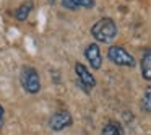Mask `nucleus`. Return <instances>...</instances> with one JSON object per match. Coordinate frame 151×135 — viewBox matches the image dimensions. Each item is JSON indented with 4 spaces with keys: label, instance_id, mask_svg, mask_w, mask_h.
Segmentation results:
<instances>
[{
    "label": "nucleus",
    "instance_id": "obj_1",
    "mask_svg": "<svg viewBox=\"0 0 151 135\" xmlns=\"http://www.w3.org/2000/svg\"><path fill=\"white\" fill-rule=\"evenodd\" d=\"M91 34L99 43H111L117 36V26H115L114 20H111V18H101L91 28Z\"/></svg>",
    "mask_w": 151,
    "mask_h": 135
},
{
    "label": "nucleus",
    "instance_id": "obj_2",
    "mask_svg": "<svg viewBox=\"0 0 151 135\" xmlns=\"http://www.w3.org/2000/svg\"><path fill=\"white\" fill-rule=\"evenodd\" d=\"M21 86L26 93L29 95H36L41 90V80L39 73L33 69V67H23L21 69Z\"/></svg>",
    "mask_w": 151,
    "mask_h": 135
},
{
    "label": "nucleus",
    "instance_id": "obj_3",
    "mask_svg": "<svg viewBox=\"0 0 151 135\" xmlns=\"http://www.w3.org/2000/svg\"><path fill=\"white\" fill-rule=\"evenodd\" d=\"M107 57L111 62H114L115 65H120V67H133L135 65V59L133 56L127 52L124 47L120 46H112L111 49L107 51Z\"/></svg>",
    "mask_w": 151,
    "mask_h": 135
},
{
    "label": "nucleus",
    "instance_id": "obj_4",
    "mask_svg": "<svg viewBox=\"0 0 151 135\" xmlns=\"http://www.w3.org/2000/svg\"><path fill=\"white\" fill-rule=\"evenodd\" d=\"M75 73H76V77H78L80 86H81L86 93H88L91 88H94V86H96L94 77L91 75V72H89V70L83 65V64H80V62L75 64Z\"/></svg>",
    "mask_w": 151,
    "mask_h": 135
},
{
    "label": "nucleus",
    "instance_id": "obj_5",
    "mask_svg": "<svg viewBox=\"0 0 151 135\" xmlns=\"http://www.w3.org/2000/svg\"><path fill=\"white\" fill-rule=\"evenodd\" d=\"M72 124V114H70L68 111H57L55 114L50 117V129L55 132H60L63 130L65 127H68V125Z\"/></svg>",
    "mask_w": 151,
    "mask_h": 135
},
{
    "label": "nucleus",
    "instance_id": "obj_6",
    "mask_svg": "<svg viewBox=\"0 0 151 135\" xmlns=\"http://www.w3.org/2000/svg\"><path fill=\"white\" fill-rule=\"evenodd\" d=\"M85 57H86V60H88L89 65H91L94 70L101 69L102 57H101V51H99L98 44H89V46L85 49Z\"/></svg>",
    "mask_w": 151,
    "mask_h": 135
},
{
    "label": "nucleus",
    "instance_id": "obj_7",
    "mask_svg": "<svg viewBox=\"0 0 151 135\" xmlns=\"http://www.w3.org/2000/svg\"><path fill=\"white\" fill-rule=\"evenodd\" d=\"M31 10H33V2H24V4H21L20 7L13 12V17L17 18L18 21H24L28 18V15L31 13Z\"/></svg>",
    "mask_w": 151,
    "mask_h": 135
},
{
    "label": "nucleus",
    "instance_id": "obj_8",
    "mask_svg": "<svg viewBox=\"0 0 151 135\" xmlns=\"http://www.w3.org/2000/svg\"><path fill=\"white\" fill-rule=\"evenodd\" d=\"M141 75H143V78L146 82L151 80V52L150 51H146L143 59H141Z\"/></svg>",
    "mask_w": 151,
    "mask_h": 135
},
{
    "label": "nucleus",
    "instance_id": "obj_9",
    "mask_svg": "<svg viewBox=\"0 0 151 135\" xmlns=\"http://www.w3.org/2000/svg\"><path fill=\"white\" fill-rule=\"evenodd\" d=\"M102 135H124V132L117 122H107L102 129Z\"/></svg>",
    "mask_w": 151,
    "mask_h": 135
},
{
    "label": "nucleus",
    "instance_id": "obj_10",
    "mask_svg": "<svg viewBox=\"0 0 151 135\" xmlns=\"http://www.w3.org/2000/svg\"><path fill=\"white\" fill-rule=\"evenodd\" d=\"M141 109H143L146 114L151 112V90L148 88L146 93H145V98L141 99Z\"/></svg>",
    "mask_w": 151,
    "mask_h": 135
},
{
    "label": "nucleus",
    "instance_id": "obj_11",
    "mask_svg": "<svg viewBox=\"0 0 151 135\" xmlns=\"http://www.w3.org/2000/svg\"><path fill=\"white\" fill-rule=\"evenodd\" d=\"M70 2L75 5V8H80V7L91 8V7H94V2H93V0H70Z\"/></svg>",
    "mask_w": 151,
    "mask_h": 135
},
{
    "label": "nucleus",
    "instance_id": "obj_12",
    "mask_svg": "<svg viewBox=\"0 0 151 135\" xmlns=\"http://www.w3.org/2000/svg\"><path fill=\"white\" fill-rule=\"evenodd\" d=\"M62 4H63V7H65V8H70V10H76L75 5H73L72 2H70V0H63Z\"/></svg>",
    "mask_w": 151,
    "mask_h": 135
},
{
    "label": "nucleus",
    "instance_id": "obj_13",
    "mask_svg": "<svg viewBox=\"0 0 151 135\" xmlns=\"http://www.w3.org/2000/svg\"><path fill=\"white\" fill-rule=\"evenodd\" d=\"M2 121H4V108L0 106V125H2Z\"/></svg>",
    "mask_w": 151,
    "mask_h": 135
}]
</instances>
